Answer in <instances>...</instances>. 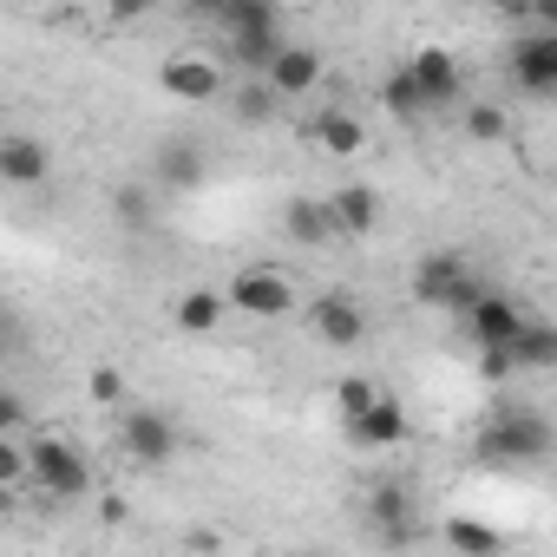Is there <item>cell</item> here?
Masks as SVG:
<instances>
[{
  "label": "cell",
  "mask_w": 557,
  "mask_h": 557,
  "mask_svg": "<svg viewBox=\"0 0 557 557\" xmlns=\"http://www.w3.org/2000/svg\"><path fill=\"white\" fill-rule=\"evenodd\" d=\"M557 453V433L537 407H498L479 440H472V459L479 466H498V472H524V466H544Z\"/></svg>",
  "instance_id": "cell-1"
},
{
  "label": "cell",
  "mask_w": 557,
  "mask_h": 557,
  "mask_svg": "<svg viewBox=\"0 0 557 557\" xmlns=\"http://www.w3.org/2000/svg\"><path fill=\"white\" fill-rule=\"evenodd\" d=\"M283 8H269V0H230V8L216 14V27H223V53L243 66V73H262L275 53H283L289 40H283V21H275Z\"/></svg>",
  "instance_id": "cell-2"
},
{
  "label": "cell",
  "mask_w": 557,
  "mask_h": 557,
  "mask_svg": "<svg viewBox=\"0 0 557 557\" xmlns=\"http://www.w3.org/2000/svg\"><path fill=\"white\" fill-rule=\"evenodd\" d=\"M34 492H40L47 505H73V498H86V492H92V466H86V453H79L73 440H60V433H40V440H34Z\"/></svg>",
  "instance_id": "cell-3"
},
{
  "label": "cell",
  "mask_w": 557,
  "mask_h": 557,
  "mask_svg": "<svg viewBox=\"0 0 557 557\" xmlns=\"http://www.w3.org/2000/svg\"><path fill=\"white\" fill-rule=\"evenodd\" d=\"M479 289H485V283L472 275V262L453 256V249H433V256L413 262V302H420V309H446V315H459Z\"/></svg>",
  "instance_id": "cell-4"
},
{
  "label": "cell",
  "mask_w": 557,
  "mask_h": 557,
  "mask_svg": "<svg viewBox=\"0 0 557 557\" xmlns=\"http://www.w3.org/2000/svg\"><path fill=\"white\" fill-rule=\"evenodd\" d=\"M505 66L524 99H557V34L550 27H518L505 47Z\"/></svg>",
  "instance_id": "cell-5"
},
{
  "label": "cell",
  "mask_w": 557,
  "mask_h": 557,
  "mask_svg": "<svg viewBox=\"0 0 557 557\" xmlns=\"http://www.w3.org/2000/svg\"><path fill=\"white\" fill-rule=\"evenodd\" d=\"M230 302H236V315H256V322H283L289 309H296V283L275 262H249V269H236L230 275Z\"/></svg>",
  "instance_id": "cell-6"
},
{
  "label": "cell",
  "mask_w": 557,
  "mask_h": 557,
  "mask_svg": "<svg viewBox=\"0 0 557 557\" xmlns=\"http://www.w3.org/2000/svg\"><path fill=\"white\" fill-rule=\"evenodd\" d=\"M177 420L171 413H158V407H132L125 420H119V453L132 459V466H145V472H158V466H171L177 459Z\"/></svg>",
  "instance_id": "cell-7"
},
{
  "label": "cell",
  "mask_w": 557,
  "mask_h": 557,
  "mask_svg": "<svg viewBox=\"0 0 557 557\" xmlns=\"http://www.w3.org/2000/svg\"><path fill=\"white\" fill-rule=\"evenodd\" d=\"M309 335L322 348H361L368 342V309L348 289H315L309 296Z\"/></svg>",
  "instance_id": "cell-8"
},
{
  "label": "cell",
  "mask_w": 557,
  "mask_h": 557,
  "mask_svg": "<svg viewBox=\"0 0 557 557\" xmlns=\"http://www.w3.org/2000/svg\"><path fill=\"white\" fill-rule=\"evenodd\" d=\"M158 92L177 99V106H210V99H223L230 86H223V66H216L210 53H171V60L158 66Z\"/></svg>",
  "instance_id": "cell-9"
},
{
  "label": "cell",
  "mask_w": 557,
  "mask_h": 557,
  "mask_svg": "<svg viewBox=\"0 0 557 557\" xmlns=\"http://www.w3.org/2000/svg\"><path fill=\"white\" fill-rule=\"evenodd\" d=\"M459 322H466V335H472V348H511L518 342V329L531 322L511 296H498V289H479L466 309H459Z\"/></svg>",
  "instance_id": "cell-10"
},
{
  "label": "cell",
  "mask_w": 557,
  "mask_h": 557,
  "mask_svg": "<svg viewBox=\"0 0 557 557\" xmlns=\"http://www.w3.org/2000/svg\"><path fill=\"white\" fill-rule=\"evenodd\" d=\"M210 177V151L197 145V138H158V151H151V184L164 190V197H184V190H197Z\"/></svg>",
  "instance_id": "cell-11"
},
{
  "label": "cell",
  "mask_w": 557,
  "mask_h": 557,
  "mask_svg": "<svg viewBox=\"0 0 557 557\" xmlns=\"http://www.w3.org/2000/svg\"><path fill=\"white\" fill-rule=\"evenodd\" d=\"M368 531L381 544H413L420 537V505H413V492L400 479H387V485L368 492Z\"/></svg>",
  "instance_id": "cell-12"
},
{
  "label": "cell",
  "mask_w": 557,
  "mask_h": 557,
  "mask_svg": "<svg viewBox=\"0 0 557 557\" xmlns=\"http://www.w3.org/2000/svg\"><path fill=\"white\" fill-rule=\"evenodd\" d=\"M283 236L289 243H302V249H329V243H342V216H335V203L329 197H289L283 203Z\"/></svg>",
  "instance_id": "cell-13"
},
{
  "label": "cell",
  "mask_w": 557,
  "mask_h": 557,
  "mask_svg": "<svg viewBox=\"0 0 557 557\" xmlns=\"http://www.w3.org/2000/svg\"><path fill=\"white\" fill-rule=\"evenodd\" d=\"M262 79H269L275 92H283V99H309V92L329 79V60H322L315 47H296V40H289L283 53H275V60L262 66Z\"/></svg>",
  "instance_id": "cell-14"
},
{
  "label": "cell",
  "mask_w": 557,
  "mask_h": 557,
  "mask_svg": "<svg viewBox=\"0 0 557 557\" xmlns=\"http://www.w3.org/2000/svg\"><path fill=\"white\" fill-rule=\"evenodd\" d=\"M302 138H309L315 151H329V158H361V151H368V119H355L348 106H322V112L302 125Z\"/></svg>",
  "instance_id": "cell-15"
},
{
  "label": "cell",
  "mask_w": 557,
  "mask_h": 557,
  "mask_svg": "<svg viewBox=\"0 0 557 557\" xmlns=\"http://www.w3.org/2000/svg\"><path fill=\"white\" fill-rule=\"evenodd\" d=\"M0 177H8L14 190H40L53 177V151L40 138H27V132H8L0 138Z\"/></svg>",
  "instance_id": "cell-16"
},
{
  "label": "cell",
  "mask_w": 557,
  "mask_h": 557,
  "mask_svg": "<svg viewBox=\"0 0 557 557\" xmlns=\"http://www.w3.org/2000/svg\"><path fill=\"white\" fill-rule=\"evenodd\" d=\"M230 309H236V302H230V289H184V296L171 302V329L203 342V335H216V329H223V315H230Z\"/></svg>",
  "instance_id": "cell-17"
},
{
  "label": "cell",
  "mask_w": 557,
  "mask_h": 557,
  "mask_svg": "<svg viewBox=\"0 0 557 557\" xmlns=\"http://www.w3.org/2000/svg\"><path fill=\"white\" fill-rule=\"evenodd\" d=\"M407 73L420 79V92H426L433 106H453V99H459V86H466V73H459V60H453L446 47H420V53L407 60Z\"/></svg>",
  "instance_id": "cell-18"
},
{
  "label": "cell",
  "mask_w": 557,
  "mask_h": 557,
  "mask_svg": "<svg viewBox=\"0 0 557 557\" xmlns=\"http://www.w3.org/2000/svg\"><path fill=\"white\" fill-rule=\"evenodd\" d=\"M348 440L355 446H368V453H381V446H400L407 440V407L394 400V394H381L361 420H348Z\"/></svg>",
  "instance_id": "cell-19"
},
{
  "label": "cell",
  "mask_w": 557,
  "mask_h": 557,
  "mask_svg": "<svg viewBox=\"0 0 557 557\" xmlns=\"http://www.w3.org/2000/svg\"><path fill=\"white\" fill-rule=\"evenodd\" d=\"M381 106H387V119H394V125H407V132H420V125H426V112H433V99L420 92V79H413L407 66L381 79Z\"/></svg>",
  "instance_id": "cell-20"
},
{
  "label": "cell",
  "mask_w": 557,
  "mask_h": 557,
  "mask_svg": "<svg viewBox=\"0 0 557 557\" xmlns=\"http://www.w3.org/2000/svg\"><path fill=\"white\" fill-rule=\"evenodd\" d=\"M329 203H335V216H342V236H368V230L381 223V190H374V184H335Z\"/></svg>",
  "instance_id": "cell-21"
},
{
  "label": "cell",
  "mask_w": 557,
  "mask_h": 557,
  "mask_svg": "<svg viewBox=\"0 0 557 557\" xmlns=\"http://www.w3.org/2000/svg\"><path fill=\"white\" fill-rule=\"evenodd\" d=\"M511 368L518 374H550L557 368V322H524L518 329V342H511Z\"/></svg>",
  "instance_id": "cell-22"
},
{
  "label": "cell",
  "mask_w": 557,
  "mask_h": 557,
  "mask_svg": "<svg viewBox=\"0 0 557 557\" xmlns=\"http://www.w3.org/2000/svg\"><path fill=\"white\" fill-rule=\"evenodd\" d=\"M158 184H119L112 190V216L125 223V230H158Z\"/></svg>",
  "instance_id": "cell-23"
},
{
  "label": "cell",
  "mask_w": 557,
  "mask_h": 557,
  "mask_svg": "<svg viewBox=\"0 0 557 557\" xmlns=\"http://www.w3.org/2000/svg\"><path fill=\"white\" fill-rule=\"evenodd\" d=\"M230 106H236V119H243V125H269V119H275V106H283V92H275L262 73H249V79L230 92Z\"/></svg>",
  "instance_id": "cell-24"
},
{
  "label": "cell",
  "mask_w": 557,
  "mask_h": 557,
  "mask_svg": "<svg viewBox=\"0 0 557 557\" xmlns=\"http://www.w3.org/2000/svg\"><path fill=\"white\" fill-rule=\"evenodd\" d=\"M459 125H466V138H472V145H505V138H511V119H505L498 106H485V99H472Z\"/></svg>",
  "instance_id": "cell-25"
},
{
  "label": "cell",
  "mask_w": 557,
  "mask_h": 557,
  "mask_svg": "<svg viewBox=\"0 0 557 557\" xmlns=\"http://www.w3.org/2000/svg\"><path fill=\"white\" fill-rule=\"evenodd\" d=\"M374 400H381V387H374L368 374H342V381H335V407H342V420H361Z\"/></svg>",
  "instance_id": "cell-26"
},
{
  "label": "cell",
  "mask_w": 557,
  "mask_h": 557,
  "mask_svg": "<svg viewBox=\"0 0 557 557\" xmlns=\"http://www.w3.org/2000/svg\"><path fill=\"white\" fill-rule=\"evenodd\" d=\"M446 544H453V550H498L505 537H498L492 524H479V518H446Z\"/></svg>",
  "instance_id": "cell-27"
},
{
  "label": "cell",
  "mask_w": 557,
  "mask_h": 557,
  "mask_svg": "<svg viewBox=\"0 0 557 557\" xmlns=\"http://www.w3.org/2000/svg\"><path fill=\"white\" fill-rule=\"evenodd\" d=\"M158 14V0H106V21L112 27H138V21H151Z\"/></svg>",
  "instance_id": "cell-28"
},
{
  "label": "cell",
  "mask_w": 557,
  "mask_h": 557,
  "mask_svg": "<svg viewBox=\"0 0 557 557\" xmlns=\"http://www.w3.org/2000/svg\"><path fill=\"white\" fill-rule=\"evenodd\" d=\"M92 400L119 407V400H125V374H119V368H92Z\"/></svg>",
  "instance_id": "cell-29"
},
{
  "label": "cell",
  "mask_w": 557,
  "mask_h": 557,
  "mask_svg": "<svg viewBox=\"0 0 557 557\" xmlns=\"http://www.w3.org/2000/svg\"><path fill=\"white\" fill-rule=\"evenodd\" d=\"M485 8H492L498 21H511V27H531V8H537V0H485Z\"/></svg>",
  "instance_id": "cell-30"
},
{
  "label": "cell",
  "mask_w": 557,
  "mask_h": 557,
  "mask_svg": "<svg viewBox=\"0 0 557 557\" xmlns=\"http://www.w3.org/2000/svg\"><path fill=\"white\" fill-rule=\"evenodd\" d=\"M0 433H21V394H0Z\"/></svg>",
  "instance_id": "cell-31"
},
{
  "label": "cell",
  "mask_w": 557,
  "mask_h": 557,
  "mask_svg": "<svg viewBox=\"0 0 557 557\" xmlns=\"http://www.w3.org/2000/svg\"><path fill=\"white\" fill-rule=\"evenodd\" d=\"M99 524H125V498L106 492V498H99Z\"/></svg>",
  "instance_id": "cell-32"
},
{
  "label": "cell",
  "mask_w": 557,
  "mask_h": 557,
  "mask_svg": "<svg viewBox=\"0 0 557 557\" xmlns=\"http://www.w3.org/2000/svg\"><path fill=\"white\" fill-rule=\"evenodd\" d=\"M531 27H550V34H557V0H537V8H531Z\"/></svg>",
  "instance_id": "cell-33"
},
{
  "label": "cell",
  "mask_w": 557,
  "mask_h": 557,
  "mask_svg": "<svg viewBox=\"0 0 557 557\" xmlns=\"http://www.w3.org/2000/svg\"><path fill=\"white\" fill-rule=\"evenodd\" d=\"M190 8H197V14H210V21H216V14H223V8H230V0H190Z\"/></svg>",
  "instance_id": "cell-34"
},
{
  "label": "cell",
  "mask_w": 557,
  "mask_h": 557,
  "mask_svg": "<svg viewBox=\"0 0 557 557\" xmlns=\"http://www.w3.org/2000/svg\"><path fill=\"white\" fill-rule=\"evenodd\" d=\"M27 8H53V0H27Z\"/></svg>",
  "instance_id": "cell-35"
},
{
  "label": "cell",
  "mask_w": 557,
  "mask_h": 557,
  "mask_svg": "<svg viewBox=\"0 0 557 557\" xmlns=\"http://www.w3.org/2000/svg\"><path fill=\"white\" fill-rule=\"evenodd\" d=\"M269 8H289V0H269Z\"/></svg>",
  "instance_id": "cell-36"
}]
</instances>
